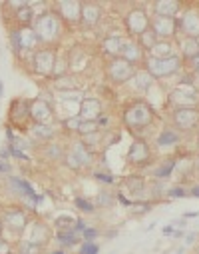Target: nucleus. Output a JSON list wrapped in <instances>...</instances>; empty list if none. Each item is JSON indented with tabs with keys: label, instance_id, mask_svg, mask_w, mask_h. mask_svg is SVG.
<instances>
[{
	"label": "nucleus",
	"instance_id": "7",
	"mask_svg": "<svg viewBox=\"0 0 199 254\" xmlns=\"http://www.w3.org/2000/svg\"><path fill=\"white\" fill-rule=\"evenodd\" d=\"M127 160L136 166H144L152 160V150L148 146L146 140H134V144L129 146V152H127Z\"/></svg>",
	"mask_w": 199,
	"mask_h": 254
},
{
	"label": "nucleus",
	"instance_id": "6",
	"mask_svg": "<svg viewBox=\"0 0 199 254\" xmlns=\"http://www.w3.org/2000/svg\"><path fill=\"white\" fill-rule=\"evenodd\" d=\"M10 36H12V44H14L16 48L34 50V48L40 44V40H38V36H36V32H34L32 26H20V28L12 30Z\"/></svg>",
	"mask_w": 199,
	"mask_h": 254
},
{
	"label": "nucleus",
	"instance_id": "29",
	"mask_svg": "<svg viewBox=\"0 0 199 254\" xmlns=\"http://www.w3.org/2000/svg\"><path fill=\"white\" fill-rule=\"evenodd\" d=\"M98 180H104V182H114V176H106V174H102V172H96L94 174Z\"/></svg>",
	"mask_w": 199,
	"mask_h": 254
},
{
	"label": "nucleus",
	"instance_id": "38",
	"mask_svg": "<svg viewBox=\"0 0 199 254\" xmlns=\"http://www.w3.org/2000/svg\"><path fill=\"white\" fill-rule=\"evenodd\" d=\"M10 254H12V252H10ZM16 254H18V252H16Z\"/></svg>",
	"mask_w": 199,
	"mask_h": 254
},
{
	"label": "nucleus",
	"instance_id": "16",
	"mask_svg": "<svg viewBox=\"0 0 199 254\" xmlns=\"http://www.w3.org/2000/svg\"><path fill=\"white\" fill-rule=\"evenodd\" d=\"M154 6H156L159 16H169V18H173L177 14V10H179L177 2H167V0H165V2H156Z\"/></svg>",
	"mask_w": 199,
	"mask_h": 254
},
{
	"label": "nucleus",
	"instance_id": "24",
	"mask_svg": "<svg viewBox=\"0 0 199 254\" xmlns=\"http://www.w3.org/2000/svg\"><path fill=\"white\" fill-rule=\"evenodd\" d=\"M98 252H100V248L94 242H84L80 248V254H98Z\"/></svg>",
	"mask_w": 199,
	"mask_h": 254
},
{
	"label": "nucleus",
	"instance_id": "32",
	"mask_svg": "<svg viewBox=\"0 0 199 254\" xmlns=\"http://www.w3.org/2000/svg\"><path fill=\"white\" fill-rule=\"evenodd\" d=\"M195 216H197V212H187L185 214V218H195Z\"/></svg>",
	"mask_w": 199,
	"mask_h": 254
},
{
	"label": "nucleus",
	"instance_id": "17",
	"mask_svg": "<svg viewBox=\"0 0 199 254\" xmlns=\"http://www.w3.org/2000/svg\"><path fill=\"white\" fill-rule=\"evenodd\" d=\"M181 48H183V56H185L187 60H191L193 56H197V54H199V44H197V38L187 36V40L181 44Z\"/></svg>",
	"mask_w": 199,
	"mask_h": 254
},
{
	"label": "nucleus",
	"instance_id": "19",
	"mask_svg": "<svg viewBox=\"0 0 199 254\" xmlns=\"http://www.w3.org/2000/svg\"><path fill=\"white\" fill-rule=\"evenodd\" d=\"M32 136H36L38 140H48L52 136V128H50V124H34L32 128H30Z\"/></svg>",
	"mask_w": 199,
	"mask_h": 254
},
{
	"label": "nucleus",
	"instance_id": "2",
	"mask_svg": "<svg viewBox=\"0 0 199 254\" xmlns=\"http://www.w3.org/2000/svg\"><path fill=\"white\" fill-rule=\"evenodd\" d=\"M32 28H34L38 40L44 42V44L56 42V40L60 38V32H62V24H60V20H58V16H56L54 12H44V14H40V16L36 18V22H34Z\"/></svg>",
	"mask_w": 199,
	"mask_h": 254
},
{
	"label": "nucleus",
	"instance_id": "4",
	"mask_svg": "<svg viewBox=\"0 0 199 254\" xmlns=\"http://www.w3.org/2000/svg\"><path fill=\"white\" fill-rule=\"evenodd\" d=\"M32 64H34V72H38L42 76H50L54 72V64H56V52L50 48L36 50L34 58H32Z\"/></svg>",
	"mask_w": 199,
	"mask_h": 254
},
{
	"label": "nucleus",
	"instance_id": "9",
	"mask_svg": "<svg viewBox=\"0 0 199 254\" xmlns=\"http://www.w3.org/2000/svg\"><path fill=\"white\" fill-rule=\"evenodd\" d=\"M175 124L179 126V128H193L195 122H197V112L191 108V106H179L175 110Z\"/></svg>",
	"mask_w": 199,
	"mask_h": 254
},
{
	"label": "nucleus",
	"instance_id": "31",
	"mask_svg": "<svg viewBox=\"0 0 199 254\" xmlns=\"http://www.w3.org/2000/svg\"><path fill=\"white\" fill-rule=\"evenodd\" d=\"M191 194H193V196H199V186H193V188H191Z\"/></svg>",
	"mask_w": 199,
	"mask_h": 254
},
{
	"label": "nucleus",
	"instance_id": "5",
	"mask_svg": "<svg viewBox=\"0 0 199 254\" xmlns=\"http://www.w3.org/2000/svg\"><path fill=\"white\" fill-rule=\"evenodd\" d=\"M108 76H110V80L119 84V82H125L134 76V68H131V64L125 58H114L108 64Z\"/></svg>",
	"mask_w": 199,
	"mask_h": 254
},
{
	"label": "nucleus",
	"instance_id": "13",
	"mask_svg": "<svg viewBox=\"0 0 199 254\" xmlns=\"http://www.w3.org/2000/svg\"><path fill=\"white\" fill-rule=\"evenodd\" d=\"M100 18V6L96 4H82V14H80V24L92 28Z\"/></svg>",
	"mask_w": 199,
	"mask_h": 254
},
{
	"label": "nucleus",
	"instance_id": "14",
	"mask_svg": "<svg viewBox=\"0 0 199 254\" xmlns=\"http://www.w3.org/2000/svg\"><path fill=\"white\" fill-rule=\"evenodd\" d=\"M58 6L62 8L60 14H62L66 20L80 22V14H82V4H80V2H60Z\"/></svg>",
	"mask_w": 199,
	"mask_h": 254
},
{
	"label": "nucleus",
	"instance_id": "35",
	"mask_svg": "<svg viewBox=\"0 0 199 254\" xmlns=\"http://www.w3.org/2000/svg\"><path fill=\"white\" fill-rule=\"evenodd\" d=\"M2 228H4V226H2V220H0V234H2Z\"/></svg>",
	"mask_w": 199,
	"mask_h": 254
},
{
	"label": "nucleus",
	"instance_id": "20",
	"mask_svg": "<svg viewBox=\"0 0 199 254\" xmlns=\"http://www.w3.org/2000/svg\"><path fill=\"white\" fill-rule=\"evenodd\" d=\"M177 140H179V134L173 132V130H163V132L158 136V144H159V146H171V144H175Z\"/></svg>",
	"mask_w": 199,
	"mask_h": 254
},
{
	"label": "nucleus",
	"instance_id": "1",
	"mask_svg": "<svg viewBox=\"0 0 199 254\" xmlns=\"http://www.w3.org/2000/svg\"><path fill=\"white\" fill-rule=\"evenodd\" d=\"M123 122L129 130H146L148 126H152L154 122V110L144 102V100H136L127 104L125 112H123Z\"/></svg>",
	"mask_w": 199,
	"mask_h": 254
},
{
	"label": "nucleus",
	"instance_id": "3",
	"mask_svg": "<svg viewBox=\"0 0 199 254\" xmlns=\"http://www.w3.org/2000/svg\"><path fill=\"white\" fill-rule=\"evenodd\" d=\"M148 68L154 76H169L181 66L179 56H167V58H148Z\"/></svg>",
	"mask_w": 199,
	"mask_h": 254
},
{
	"label": "nucleus",
	"instance_id": "34",
	"mask_svg": "<svg viewBox=\"0 0 199 254\" xmlns=\"http://www.w3.org/2000/svg\"><path fill=\"white\" fill-rule=\"evenodd\" d=\"M4 94V86H2V80H0V96Z\"/></svg>",
	"mask_w": 199,
	"mask_h": 254
},
{
	"label": "nucleus",
	"instance_id": "26",
	"mask_svg": "<svg viewBox=\"0 0 199 254\" xmlns=\"http://www.w3.org/2000/svg\"><path fill=\"white\" fill-rule=\"evenodd\" d=\"M96 236H98V232H96L94 228H86V230H84V240H86V242H92Z\"/></svg>",
	"mask_w": 199,
	"mask_h": 254
},
{
	"label": "nucleus",
	"instance_id": "25",
	"mask_svg": "<svg viewBox=\"0 0 199 254\" xmlns=\"http://www.w3.org/2000/svg\"><path fill=\"white\" fill-rule=\"evenodd\" d=\"M76 206H78L80 210H84V212H94V206H92L86 198H76Z\"/></svg>",
	"mask_w": 199,
	"mask_h": 254
},
{
	"label": "nucleus",
	"instance_id": "36",
	"mask_svg": "<svg viewBox=\"0 0 199 254\" xmlns=\"http://www.w3.org/2000/svg\"><path fill=\"white\" fill-rule=\"evenodd\" d=\"M52 254H64V252H62V250H56V252H52Z\"/></svg>",
	"mask_w": 199,
	"mask_h": 254
},
{
	"label": "nucleus",
	"instance_id": "12",
	"mask_svg": "<svg viewBox=\"0 0 199 254\" xmlns=\"http://www.w3.org/2000/svg\"><path fill=\"white\" fill-rule=\"evenodd\" d=\"M179 28L185 30L191 38L199 36V12H185V16L179 20Z\"/></svg>",
	"mask_w": 199,
	"mask_h": 254
},
{
	"label": "nucleus",
	"instance_id": "18",
	"mask_svg": "<svg viewBox=\"0 0 199 254\" xmlns=\"http://www.w3.org/2000/svg\"><path fill=\"white\" fill-rule=\"evenodd\" d=\"M140 44H134V42H131V44H123V54L127 56L125 60L129 62V64H131V62H138V60H142V48H138Z\"/></svg>",
	"mask_w": 199,
	"mask_h": 254
},
{
	"label": "nucleus",
	"instance_id": "10",
	"mask_svg": "<svg viewBox=\"0 0 199 254\" xmlns=\"http://www.w3.org/2000/svg\"><path fill=\"white\" fill-rule=\"evenodd\" d=\"M127 30L131 34H144L148 30V16L142 10H131L127 16Z\"/></svg>",
	"mask_w": 199,
	"mask_h": 254
},
{
	"label": "nucleus",
	"instance_id": "15",
	"mask_svg": "<svg viewBox=\"0 0 199 254\" xmlns=\"http://www.w3.org/2000/svg\"><path fill=\"white\" fill-rule=\"evenodd\" d=\"M48 236H50L48 228H46L44 224H40V222H34L32 228H30V238H28V242H32V244H36V246H42Z\"/></svg>",
	"mask_w": 199,
	"mask_h": 254
},
{
	"label": "nucleus",
	"instance_id": "21",
	"mask_svg": "<svg viewBox=\"0 0 199 254\" xmlns=\"http://www.w3.org/2000/svg\"><path fill=\"white\" fill-rule=\"evenodd\" d=\"M173 168H175V160H169V162H165L163 166H159V168L156 170V176H158V178H167Z\"/></svg>",
	"mask_w": 199,
	"mask_h": 254
},
{
	"label": "nucleus",
	"instance_id": "8",
	"mask_svg": "<svg viewBox=\"0 0 199 254\" xmlns=\"http://www.w3.org/2000/svg\"><path fill=\"white\" fill-rule=\"evenodd\" d=\"M30 120L34 124H48L52 120V108L46 100H32L30 102Z\"/></svg>",
	"mask_w": 199,
	"mask_h": 254
},
{
	"label": "nucleus",
	"instance_id": "11",
	"mask_svg": "<svg viewBox=\"0 0 199 254\" xmlns=\"http://www.w3.org/2000/svg\"><path fill=\"white\" fill-rule=\"evenodd\" d=\"M2 226H6V228H10V230H22L24 226H26V214L22 212V210H18V208H12V210H6L4 212V220H2Z\"/></svg>",
	"mask_w": 199,
	"mask_h": 254
},
{
	"label": "nucleus",
	"instance_id": "30",
	"mask_svg": "<svg viewBox=\"0 0 199 254\" xmlns=\"http://www.w3.org/2000/svg\"><path fill=\"white\" fill-rule=\"evenodd\" d=\"M8 170H10V168H8V164L0 160V172H8Z\"/></svg>",
	"mask_w": 199,
	"mask_h": 254
},
{
	"label": "nucleus",
	"instance_id": "23",
	"mask_svg": "<svg viewBox=\"0 0 199 254\" xmlns=\"http://www.w3.org/2000/svg\"><path fill=\"white\" fill-rule=\"evenodd\" d=\"M58 240H60L62 244H66V246L74 244V242H76V230H66V232H62V234L58 236Z\"/></svg>",
	"mask_w": 199,
	"mask_h": 254
},
{
	"label": "nucleus",
	"instance_id": "22",
	"mask_svg": "<svg viewBox=\"0 0 199 254\" xmlns=\"http://www.w3.org/2000/svg\"><path fill=\"white\" fill-rule=\"evenodd\" d=\"M18 250H20V254H38L40 246H36V244H32V242H28V240H22V242L18 244Z\"/></svg>",
	"mask_w": 199,
	"mask_h": 254
},
{
	"label": "nucleus",
	"instance_id": "33",
	"mask_svg": "<svg viewBox=\"0 0 199 254\" xmlns=\"http://www.w3.org/2000/svg\"><path fill=\"white\" fill-rule=\"evenodd\" d=\"M171 230H173V226H165V228H163V234H169Z\"/></svg>",
	"mask_w": 199,
	"mask_h": 254
},
{
	"label": "nucleus",
	"instance_id": "27",
	"mask_svg": "<svg viewBox=\"0 0 199 254\" xmlns=\"http://www.w3.org/2000/svg\"><path fill=\"white\" fill-rule=\"evenodd\" d=\"M0 254H10V246L6 240H2V236H0Z\"/></svg>",
	"mask_w": 199,
	"mask_h": 254
},
{
	"label": "nucleus",
	"instance_id": "37",
	"mask_svg": "<svg viewBox=\"0 0 199 254\" xmlns=\"http://www.w3.org/2000/svg\"><path fill=\"white\" fill-rule=\"evenodd\" d=\"M197 76H199V68H197Z\"/></svg>",
	"mask_w": 199,
	"mask_h": 254
},
{
	"label": "nucleus",
	"instance_id": "28",
	"mask_svg": "<svg viewBox=\"0 0 199 254\" xmlns=\"http://www.w3.org/2000/svg\"><path fill=\"white\" fill-rule=\"evenodd\" d=\"M183 194H185V190L181 186H175V188L169 190V196H183Z\"/></svg>",
	"mask_w": 199,
	"mask_h": 254
}]
</instances>
